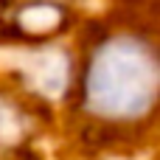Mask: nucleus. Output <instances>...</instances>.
<instances>
[{
	"mask_svg": "<svg viewBox=\"0 0 160 160\" xmlns=\"http://www.w3.org/2000/svg\"><path fill=\"white\" fill-rule=\"evenodd\" d=\"M160 96V59L132 39L107 42L96 51L87 76V101L98 115L135 118Z\"/></svg>",
	"mask_w": 160,
	"mask_h": 160,
	"instance_id": "f257e3e1",
	"label": "nucleus"
}]
</instances>
